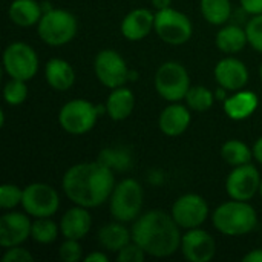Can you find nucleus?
Returning <instances> with one entry per match:
<instances>
[{
  "instance_id": "22",
  "label": "nucleus",
  "mask_w": 262,
  "mask_h": 262,
  "mask_svg": "<svg viewBox=\"0 0 262 262\" xmlns=\"http://www.w3.org/2000/svg\"><path fill=\"white\" fill-rule=\"evenodd\" d=\"M46 83L54 91H69L75 83V71L72 64L63 58H51L45 64Z\"/></svg>"
},
{
  "instance_id": "11",
  "label": "nucleus",
  "mask_w": 262,
  "mask_h": 262,
  "mask_svg": "<svg viewBox=\"0 0 262 262\" xmlns=\"http://www.w3.org/2000/svg\"><path fill=\"white\" fill-rule=\"evenodd\" d=\"M94 72L98 81L107 89L124 86L130 80V69L126 60L114 49H103L95 55Z\"/></svg>"
},
{
  "instance_id": "6",
  "label": "nucleus",
  "mask_w": 262,
  "mask_h": 262,
  "mask_svg": "<svg viewBox=\"0 0 262 262\" xmlns=\"http://www.w3.org/2000/svg\"><path fill=\"white\" fill-rule=\"evenodd\" d=\"M154 84L161 98L170 103H177L186 98L190 89V77L181 63L164 61L155 72Z\"/></svg>"
},
{
  "instance_id": "21",
  "label": "nucleus",
  "mask_w": 262,
  "mask_h": 262,
  "mask_svg": "<svg viewBox=\"0 0 262 262\" xmlns=\"http://www.w3.org/2000/svg\"><path fill=\"white\" fill-rule=\"evenodd\" d=\"M134 109H135V95L129 88L120 86L111 89V94L107 95V100L104 103V111L114 121H123L129 118Z\"/></svg>"
},
{
  "instance_id": "29",
  "label": "nucleus",
  "mask_w": 262,
  "mask_h": 262,
  "mask_svg": "<svg viewBox=\"0 0 262 262\" xmlns=\"http://www.w3.org/2000/svg\"><path fill=\"white\" fill-rule=\"evenodd\" d=\"M215 94L206 88V86H190L187 95H186V104L189 106V109L195 111V112H206L209 111L213 103H215Z\"/></svg>"
},
{
  "instance_id": "16",
  "label": "nucleus",
  "mask_w": 262,
  "mask_h": 262,
  "mask_svg": "<svg viewBox=\"0 0 262 262\" xmlns=\"http://www.w3.org/2000/svg\"><path fill=\"white\" fill-rule=\"evenodd\" d=\"M213 75L218 86L232 92L244 89L249 83V69L246 63L235 57L221 58L213 69Z\"/></svg>"
},
{
  "instance_id": "9",
  "label": "nucleus",
  "mask_w": 262,
  "mask_h": 262,
  "mask_svg": "<svg viewBox=\"0 0 262 262\" xmlns=\"http://www.w3.org/2000/svg\"><path fill=\"white\" fill-rule=\"evenodd\" d=\"M3 68L9 78L29 81L38 71V55L25 41H12L3 51Z\"/></svg>"
},
{
  "instance_id": "15",
  "label": "nucleus",
  "mask_w": 262,
  "mask_h": 262,
  "mask_svg": "<svg viewBox=\"0 0 262 262\" xmlns=\"http://www.w3.org/2000/svg\"><path fill=\"white\" fill-rule=\"evenodd\" d=\"M32 223L29 215L25 212H8L0 218V246L3 249L21 246L31 238Z\"/></svg>"
},
{
  "instance_id": "14",
  "label": "nucleus",
  "mask_w": 262,
  "mask_h": 262,
  "mask_svg": "<svg viewBox=\"0 0 262 262\" xmlns=\"http://www.w3.org/2000/svg\"><path fill=\"white\" fill-rule=\"evenodd\" d=\"M183 256L190 262H209L215 258L216 243L213 236L201 227L186 230L180 247Z\"/></svg>"
},
{
  "instance_id": "31",
  "label": "nucleus",
  "mask_w": 262,
  "mask_h": 262,
  "mask_svg": "<svg viewBox=\"0 0 262 262\" xmlns=\"http://www.w3.org/2000/svg\"><path fill=\"white\" fill-rule=\"evenodd\" d=\"M26 97H28L26 81L17 78H11L9 81H6L3 88V98L9 106H20L21 103H25Z\"/></svg>"
},
{
  "instance_id": "2",
  "label": "nucleus",
  "mask_w": 262,
  "mask_h": 262,
  "mask_svg": "<svg viewBox=\"0 0 262 262\" xmlns=\"http://www.w3.org/2000/svg\"><path fill=\"white\" fill-rule=\"evenodd\" d=\"M135 241L147 256L169 258L181 247V227L170 213L163 210H149L140 215L130 229Z\"/></svg>"
},
{
  "instance_id": "32",
  "label": "nucleus",
  "mask_w": 262,
  "mask_h": 262,
  "mask_svg": "<svg viewBox=\"0 0 262 262\" xmlns=\"http://www.w3.org/2000/svg\"><path fill=\"white\" fill-rule=\"evenodd\" d=\"M23 189L15 184H3L0 187V207L3 210H12L18 204H21Z\"/></svg>"
},
{
  "instance_id": "17",
  "label": "nucleus",
  "mask_w": 262,
  "mask_h": 262,
  "mask_svg": "<svg viewBox=\"0 0 262 262\" xmlns=\"http://www.w3.org/2000/svg\"><path fill=\"white\" fill-rule=\"evenodd\" d=\"M155 28V14L147 8H137L126 14L121 21V34L130 41L146 38Z\"/></svg>"
},
{
  "instance_id": "25",
  "label": "nucleus",
  "mask_w": 262,
  "mask_h": 262,
  "mask_svg": "<svg viewBox=\"0 0 262 262\" xmlns=\"http://www.w3.org/2000/svg\"><path fill=\"white\" fill-rule=\"evenodd\" d=\"M216 48L224 54H236L241 52L246 45H249L246 29L238 25H227L223 26L215 37Z\"/></svg>"
},
{
  "instance_id": "12",
  "label": "nucleus",
  "mask_w": 262,
  "mask_h": 262,
  "mask_svg": "<svg viewBox=\"0 0 262 262\" xmlns=\"http://www.w3.org/2000/svg\"><path fill=\"white\" fill-rule=\"evenodd\" d=\"M261 180L262 177L258 167L252 163L232 167V172L226 180V192L230 200L250 201L259 192Z\"/></svg>"
},
{
  "instance_id": "7",
  "label": "nucleus",
  "mask_w": 262,
  "mask_h": 262,
  "mask_svg": "<svg viewBox=\"0 0 262 262\" xmlns=\"http://www.w3.org/2000/svg\"><path fill=\"white\" fill-rule=\"evenodd\" d=\"M100 115V107L88 100L75 98L64 103L58 112L61 129L71 135H83L94 129Z\"/></svg>"
},
{
  "instance_id": "26",
  "label": "nucleus",
  "mask_w": 262,
  "mask_h": 262,
  "mask_svg": "<svg viewBox=\"0 0 262 262\" xmlns=\"http://www.w3.org/2000/svg\"><path fill=\"white\" fill-rule=\"evenodd\" d=\"M221 157L230 167H236V166L247 164L253 160V149H250L244 141L233 138V140H227L223 144Z\"/></svg>"
},
{
  "instance_id": "18",
  "label": "nucleus",
  "mask_w": 262,
  "mask_h": 262,
  "mask_svg": "<svg viewBox=\"0 0 262 262\" xmlns=\"http://www.w3.org/2000/svg\"><path fill=\"white\" fill-rule=\"evenodd\" d=\"M92 227V216L89 209L81 206H74L66 210L60 220V232L66 239H83Z\"/></svg>"
},
{
  "instance_id": "28",
  "label": "nucleus",
  "mask_w": 262,
  "mask_h": 262,
  "mask_svg": "<svg viewBox=\"0 0 262 262\" xmlns=\"http://www.w3.org/2000/svg\"><path fill=\"white\" fill-rule=\"evenodd\" d=\"M60 233V224L54 223L51 218H35L31 227V238L43 246L55 243Z\"/></svg>"
},
{
  "instance_id": "4",
  "label": "nucleus",
  "mask_w": 262,
  "mask_h": 262,
  "mask_svg": "<svg viewBox=\"0 0 262 262\" xmlns=\"http://www.w3.org/2000/svg\"><path fill=\"white\" fill-rule=\"evenodd\" d=\"M144 190L134 178H126L115 184L109 198V210L117 221L134 223L143 210Z\"/></svg>"
},
{
  "instance_id": "19",
  "label": "nucleus",
  "mask_w": 262,
  "mask_h": 262,
  "mask_svg": "<svg viewBox=\"0 0 262 262\" xmlns=\"http://www.w3.org/2000/svg\"><path fill=\"white\" fill-rule=\"evenodd\" d=\"M190 121H192V115L189 106L180 104L177 101V103H170L163 109L158 118V127L167 137H180L187 130Z\"/></svg>"
},
{
  "instance_id": "40",
  "label": "nucleus",
  "mask_w": 262,
  "mask_h": 262,
  "mask_svg": "<svg viewBox=\"0 0 262 262\" xmlns=\"http://www.w3.org/2000/svg\"><path fill=\"white\" fill-rule=\"evenodd\" d=\"M253 158L262 164V137H259L256 141H255V144H253Z\"/></svg>"
},
{
  "instance_id": "41",
  "label": "nucleus",
  "mask_w": 262,
  "mask_h": 262,
  "mask_svg": "<svg viewBox=\"0 0 262 262\" xmlns=\"http://www.w3.org/2000/svg\"><path fill=\"white\" fill-rule=\"evenodd\" d=\"M150 2H152L154 8H155L157 11L167 9V8H170V5H172V0H150Z\"/></svg>"
},
{
  "instance_id": "37",
  "label": "nucleus",
  "mask_w": 262,
  "mask_h": 262,
  "mask_svg": "<svg viewBox=\"0 0 262 262\" xmlns=\"http://www.w3.org/2000/svg\"><path fill=\"white\" fill-rule=\"evenodd\" d=\"M243 9L250 15L262 14V0H239Z\"/></svg>"
},
{
  "instance_id": "10",
  "label": "nucleus",
  "mask_w": 262,
  "mask_h": 262,
  "mask_svg": "<svg viewBox=\"0 0 262 262\" xmlns=\"http://www.w3.org/2000/svg\"><path fill=\"white\" fill-rule=\"evenodd\" d=\"M21 207L32 218H51L58 212L60 196L46 183H31L23 189Z\"/></svg>"
},
{
  "instance_id": "8",
  "label": "nucleus",
  "mask_w": 262,
  "mask_h": 262,
  "mask_svg": "<svg viewBox=\"0 0 262 262\" xmlns=\"http://www.w3.org/2000/svg\"><path fill=\"white\" fill-rule=\"evenodd\" d=\"M155 34L167 45L180 46L190 40L193 26L190 18L172 6L167 9L157 11L155 14Z\"/></svg>"
},
{
  "instance_id": "24",
  "label": "nucleus",
  "mask_w": 262,
  "mask_h": 262,
  "mask_svg": "<svg viewBox=\"0 0 262 262\" xmlns=\"http://www.w3.org/2000/svg\"><path fill=\"white\" fill-rule=\"evenodd\" d=\"M11 21L21 28L34 26L43 15V6L37 0H12L8 8Z\"/></svg>"
},
{
  "instance_id": "39",
  "label": "nucleus",
  "mask_w": 262,
  "mask_h": 262,
  "mask_svg": "<svg viewBox=\"0 0 262 262\" xmlns=\"http://www.w3.org/2000/svg\"><path fill=\"white\" fill-rule=\"evenodd\" d=\"M107 255L101 253V252H91L89 255L84 256L86 262H107Z\"/></svg>"
},
{
  "instance_id": "20",
  "label": "nucleus",
  "mask_w": 262,
  "mask_h": 262,
  "mask_svg": "<svg viewBox=\"0 0 262 262\" xmlns=\"http://www.w3.org/2000/svg\"><path fill=\"white\" fill-rule=\"evenodd\" d=\"M259 98L252 91H236L224 100V112L233 121H243L258 109Z\"/></svg>"
},
{
  "instance_id": "38",
  "label": "nucleus",
  "mask_w": 262,
  "mask_h": 262,
  "mask_svg": "<svg viewBox=\"0 0 262 262\" xmlns=\"http://www.w3.org/2000/svg\"><path fill=\"white\" fill-rule=\"evenodd\" d=\"M244 262H262V249H255L250 250L247 255L243 256Z\"/></svg>"
},
{
  "instance_id": "42",
  "label": "nucleus",
  "mask_w": 262,
  "mask_h": 262,
  "mask_svg": "<svg viewBox=\"0 0 262 262\" xmlns=\"http://www.w3.org/2000/svg\"><path fill=\"white\" fill-rule=\"evenodd\" d=\"M259 77H261V80H262V63H261V68H259Z\"/></svg>"
},
{
  "instance_id": "13",
  "label": "nucleus",
  "mask_w": 262,
  "mask_h": 262,
  "mask_svg": "<svg viewBox=\"0 0 262 262\" xmlns=\"http://www.w3.org/2000/svg\"><path fill=\"white\" fill-rule=\"evenodd\" d=\"M170 215L177 221V224L184 229H196L201 227L209 218V204L207 201L196 193H184L172 206Z\"/></svg>"
},
{
  "instance_id": "27",
  "label": "nucleus",
  "mask_w": 262,
  "mask_h": 262,
  "mask_svg": "<svg viewBox=\"0 0 262 262\" xmlns=\"http://www.w3.org/2000/svg\"><path fill=\"white\" fill-rule=\"evenodd\" d=\"M200 8L204 20L215 26L224 25L232 15L230 0H201Z\"/></svg>"
},
{
  "instance_id": "43",
  "label": "nucleus",
  "mask_w": 262,
  "mask_h": 262,
  "mask_svg": "<svg viewBox=\"0 0 262 262\" xmlns=\"http://www.w3.org/2000/svg\"><path fill=\"white\" fill-rule=\"evenodd\" d=\"M259 195H261V198H262V180H261V187H259Z\"/></svg>"
},
{
  "instance_id": "35",
  "label": "nucleus",
  "mask_w": 262,
  "mask_h": 262,
  "mask_svg": "<svg viewBox=\"0 0 262 262\" xmlns=\"http://www.w3.org/2000/svg\"><path fill=\"white\" fill-rule=\"evenodd\" d=\"M146 256H147L146 252L135 241H130L120 252H117V261L118 262H143Z\"/></svg>"
},
{
  "instance_id": "36",
  "label": "nucleus",
  "mask_w": 262,
  "mask_h": 262,
  "mask_svg": "<svg viewBox=\"0 0 262 262\" xmlns=\"http://www.w3.org/2000/svg\"><path fill=\"white\" fill-rule=\"evenodd\" d=\"M34 256L29 253V250L23 249L21 246L9 247L6 249L3 255V262H32Z\"/></svg>"
},
{
  "instance_id": "23",
  "label": "nucleus",
  "mask_w": 262,
  "mask_h": 262,
  "mask_svg": "<svg viewBox=\"0 0 262 262\" xmlns=\"http://www.w3.org/2000/svg\"><path fill=\"white\" fill-rule=\"evenodd\" d=\"M97 239L103 249L117 253L132 241V232L124 226V223L115 220L114 223H107L100 227Z\"/></svg>"
},
{
  "instance_id": "1",
  "label": "nucleus",
  "mask_w": 262,
  "mask_h": 262,
  "mask_svg": "<svg viewBox=\"0 0 262 262\" xmlns=\"http://www.w3.org/2000/svg\"><path fill=\"white\" fill-rule=\"evenodd\" d=\"M61 187L69 201L94 209L109 201L115 187L114 170L100 161L78 163L64 172Z\"/></svg>"
},
{
  "instance_id": "3",
  "label": "nucleus",
  "mask_w": 262,
  "mask_h": 262,
  "mask_svg": "<svg viewBox=\"0 0 262 262\" xmlns=\"http://www.w3.org/2000/svg\"><path fill=\"white\" fill-rule=\"evenodd\" d=\"M213 227L226 236H243L258 226V213L249 201L230 200L223 203L212 213Z\"/></svg>"
},
{
  "instance_id": "30",
  "label": "nucleus",
  "mask_w": 262,
  "mask_h": 262,
  "mask_svg": "<svg viewBox=\"0 0 262 262\" xmlns=\"http://www.w3.org/2000/svg\"><path fill=\"white\" fill-rule=\"evenodd\" d=\"M101 164L109 167L111 170H126L130 167L132 163V155L126 149L120 147H107L103 149L98 155V160Z\"/></svg>"
},
{
  "instance_id": "34",
  "label": "nucleus",
  "mask_w": 262,
  "mask_h": 262,
  "mask_svg": "<svg viewBox=\"0 0 262 262\" xmlns=\"http://www.w3.org/2000/svg\"><path fill=\"white\" fill-rule=\"evenodd\" d=\"M58 258L64 262H78L83 259V249L77 239H66L58 247Z\"/></svg>"
},
{
  "instance_id": "5",
  "label": "nucleus",
  "mask_w": 262,
  "mask_h": 262,
  "mask_svg": "<svg viewBox=\"0 0 262 262\" xmlns=\"http://www.w3.org/2000/svg\"><path fill=\"white\" fill-rule=\"evenodd\" d=\"M78 23L72 12L52 8L45 11L37 23V32L43 43L49 46H64L77 35Z\"/></svg>"
},
{
  "instance_id": "33",
  "label": "nucleus",
  "mask_w": 262,
  "mask_h": 262,
  "mask_svg": "<svg viewBox=\"0 0 262 262\" xmlns=\"http://www.w3.org/2000/svg\"><path fill=\"white\" fill-rule=\"evenodd\" d=\"M246 34L249 45L262 54V14L253 15L246 25Z\"/></svg>"
}]
</instances>
